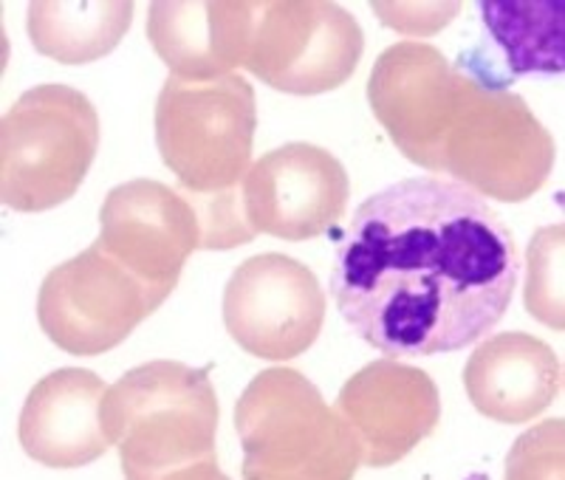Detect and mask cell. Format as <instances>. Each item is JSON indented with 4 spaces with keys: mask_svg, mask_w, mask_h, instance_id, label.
Wrapping results in <instances>:
<instances>
[{
    "mask_svg": "<svg viewBox=\"0 0 565 480\" xmlns=\"http://www.w3.org/2000/svg\"><path fill=\"white\" fill-rule=\"evenodd\" d=\"M518 255L469 186L407 179L373 192L337 244L331 295L356 337L387 356L461 351L507 314Z\"/></svg>",
    "mask_w": 565,
    "mask_h": 480,
    "instance_id": "cell-1",
    "label": "cell"
},
{
    "mask_svg": "<svg viewBox=\"0 0 565 480\" xmlns=\"http://www.w3.org/2000/svg\"><path fill=\"white\" fill-rule=\"evenodd\" d=\"M367 99L413 164L472 192L512 204L552 175L554 139L521 96L463 74L433 45L396 43L380 54Z\"/></svg>",
    "mask_w": 565,
    "mask_h": 480,
    "instance_id": "cell-2",
    "label": "cell"
},
{
    "mask_svg": "<svg viewBox=\"0 0 565 480\" xmlns=\"http://www.w3.org/2000/svg\"><path fill=\"white\" fill-rule=\"evenodd\" d=\"M255 90L238 74L212 79L170 77L156 103V141L164 164L193 192L204 249L252 241L241 212V184L252 164Z\"/></svg>",
    "mask_w": 565,
    "mask_h": 480,
    "instance_id": "cell-3",
    "label": "cell"
},
{
    "mask_svg": "<svg viewBox=\"0 0 565 480\" xmlns=\"http://www.w3.org/2000/svg\"><path fill=\"white\" fill-rule=\"evenodd\" d=\"M103 424L125 480H230L215 455L218 396L201 367H134L105 393Z\"/></svg>",
    "mask_w": 565,
    "mask_h": 480,
    "instance_id": "cell-4",
    "label": "cell"
},
{
    "mask_svg": "<svg viewBox=\"0 0 565 480\" xmlns=\"http://www.w3.org/2000/svg\"><path fill=\"white\" fill-rule=\"evenodd\" d=\"M244 480H353L360 444L302 373L269 367L238 398Z\"/></svg>",
    "mask_w": 565,
    "mask_h": 480,
    "instance_id": "cell-5",
    "label": "cell"
},
{
    "mask_svg": "<svg viewBox=\"0 0 565 480\" xmlns=\"http://www.w3.org/2000/svg\"><path fill=\"white\" fill-rule=\"evenodd\" d=\"M99 145L97 108L68 85L26 90L0 122V201L45 212L77 192Z\"/></svg>",
    "mask_w": 565,
    "mask_h": 480,
    "instance_id": "cell-6",
    "label": "cell"
},
{
    "mask_svg": "<svg viewBox=\"0 0 565 480\" xmlns=\"http://www.w3.org/2000/svg\"><path fill=\"white\" fill-rule=\"evenodd\" d=\"M365 34L334 3H252L244 68L295 96L334 90L356 71Z\"/></svg>",
    "mask_w": 565,
    "mask_h": 480,
    "instance_id": "cell-7",
    "label": "cell"
},
{
    "mask_svg": "<svg viewBox=\"0 0 565 480\" xmlns=\"http://www.w3.org/2000/svg\"><path fill=\"white\" fill-rule=\"evenodd\" d=\"M168 297L90 244L83 255L49 271L40 286L38 320L57 348L94 356L122 345Z\"/></svg>",
    "mask_w": 565,
    "mask_h": 480,
    "instance_id": "cell-8",
    "label": "cell"
},
{
    "mask_svg": "<svg viewBox=\"0 0 565 480\" xmlns=\"http://www.w3.org/2000/svg\"><path fill=\"white\" fill-rule=\"evenodd\" d=\"M326 320L315 271L286 255H257L232 271L224 291L226 331L252 356L286 362L309 351Z\"/></svg>",
    "mask_w": 565,
    "mask_h": 480,
    "instance_id": "cell-9",
    "label": "cell"
},
{
    "mask_svg": "<svg viewBox=\"0 0 565 480\" xmlns=\"http://www.w3.org/2000/svg\"><path fill=\"white\" fill-rule=\"evenodd\" d=\"M348 195L351 181L337 156L291 141L249 167L241 184V212L252 235L309 241L342 218Z\"/></svg>",
    "mask_w": 565,
    "mask_h": 480,
    "instance_id": "cell-10",
    "label": "cell"
},
{
    "mask_svg": "<svg viewBox=\"0 0 565 480\" xmlns=\"http://www.w3.org/2000/svg\"><path fill=\"white\" fill-rule=\"evenodd\" d=\"M94 244L170 295L186 257L204 246V230L199 210L179 192L159 181L136 179L108 192Z\"/></svg>",
    "mask_w": 565,
    "mask_h": 480,
    "instance_id": "cell-11",
    "label": "cell"
},
{
    "mask_svg": "<svg viewBox=\"0 0 565 480\" xmlns=\"http://www.w3.org/2000/svg\"><path fill=\"white\" fill-rule=\"evenodd\" d=\"M334 410L356 436L362 463L391 467L436 429L441 396L436 382L418 367L376 359L348 378Z\"/></svg>",
    "mask_w": 565,
    "mask_h": 480,
    "instance_id": "cell-12",
    "label": "cell"
},
{
    "mask_svg": "<svg viewBox=\"0 0 565 480\" xmlns=\"http://www.w3.org/2000/svg\"><path fill=\"white\" fill-rule=\"evenodd\" d=\"M103 378L63 367L34 384L20 413V444L32 461L54 469L94 463L110 447L103 424Z\"/></svg>",
    "mask_w": 565,
    "mask_h": 480,
    "instance_id": "cell-13",
    "label": "cell"
},
{
    "mask_svg": "<svg viewBox=\"0 0 565 480\" xmlns=\"http://www.w3.org/2000/svg\"><path fill=\"white\" fill-rule=\"evenodd\" d=\"M463 387L481 416L521 424L540 416L559 391V362L529 333H498L469 353Z\"/></svg>",
    "mask_w": 565,
    "mask_h": 480,
    "instance_id": "cell-14",
    "label": "cell"
},
{
    "mask_svg": "<svg viewBox=\"0 0 565 480\" xmlns=\"http://www.w3.org/2000/svg\"><path fill=\"white\" fill-rule=\"evenodd\" d=\"M252 3H153L148 38L173 77H226L244 65Z\"/></svg>",
    "mask_w": 565,
    "mask_h": 480,
    "instance_id": "cell-15",
    "label": "cell"
},
{
    "mask_svg": "<svg viewBox=\"0 0 565 480\" xmlns=\"http://www.w3.org/2000/svg\"><path fill=\"white\" fill-rule=\"evenodd\" d=\"M481 18L512 74H565V0H483Z\"/></svg>",
    "mask_w": 565,
    "mask_h": 480,
    "instance_id": "cell-16",
    "label": "cell"
},
{
    "mask_svg": "<svg viewBox=\"0 0 565 480\" xmlns=\"http://www.w3.org/2000/svg\"><path fill=\"white\" fill-rule=\"evenodd\" d=\"M130 18V3H32L29 38L57 63H90L114 52Z\"/></svg>",
    "mask_w": 565,
    "mask_h": 480,
    "instance_id": "cell-17",
    "label": "cell"
},
{
    "mask_svg": "<svg viewBox=\"0 0 565 480\" xmlns=\"http://www.w3.org/2000/svg\"><path fill=\"white\" fill-rule=\"evenodd\" d=\"M523 302L534 320L565 331V224L543 226L529 241Z\"/></svg>",
    "mask_w": 565,
    "mask_h": 480,
    "instance_id": "cell-18",
    "label": "cell"
},
{
    "mask_svg": "<svg viewBox=\"0 0 565 480\" xmlns=\"http://www.w3.org/2000/svg\"><path fill=\"white\" fill-rule=\"evenodd\" d=\"M507 480H565V418H548L512 444Z\"/></svg>",
    "mask_w": 565,
    "mask_h": 480,
    "instance_id": "cell-19",
    "label": "cell"
},
{
    "mask_svg": "<svg viewBox=\"0 0 565 480\" xmlns=\"http://www.w3.org/2000/svg\"><path fill=\"white\" fill-rule=\"evenodd\" d=\"M458 9V3H373V12L402 34L441 32Z\"/></svg>",
    "mask_w": 565,
    "mask_h": 480,
    "instance_id": "cell-20",
    "label": "cell"
}]
</instances>
